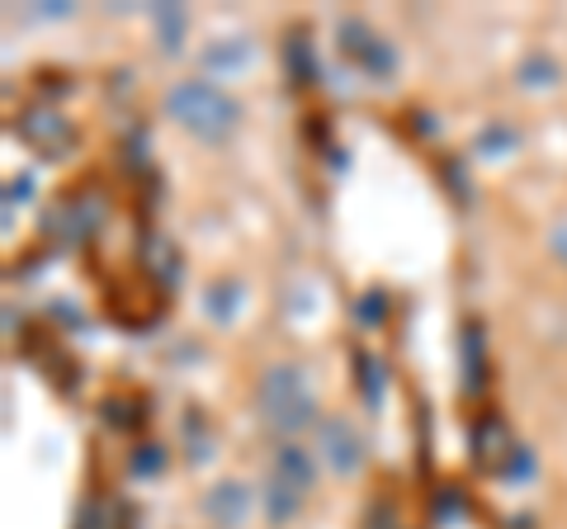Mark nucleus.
Listing matches in <instances>:
<instances>
[{
    "label": "nucleus",
    "mask_w": 567,
    "mask_h": 529,
    "mask_svg": "<svg viewBox=\"0 0 567 529\" xmlns=\"http://www.w3.org/2000/svg\"><path fill=\"white\" fill-rule=\"evenodd\" d=\"M166 114L199 143H227L241 123V104L213 81H181L166 91Z\"/></svg>",
    "instance_id": "f257e3e1"
},
{
    "label": "nucleus",
    "mask_w": 567,
    "mask_h": 529,
    "mask_svg": "<svg viewBox=\"0 0 567 529\" xmlns=\"http://www.w3.org/2000/svg\"><path fill=\"white\" fill-rule=\"evenodd\" d=\"M256 407L265 416V426L279 431V435H298L317 421V397H312V383L298 364H270L260 374L256 387Z\"/></svg>",
    "instance_id": "f03ea898"
},
{
    "label": "nucleus",
    "mask_w": 567,
    "mask_h": 529,
    "mask_svg": "<svg viewBox=\"0 0 567 529\" xmlns=\"http://www.w3.org/2000/svg\"><path fill=\"white\" fill-rule=\"evenodd\" d=\"M317 458H322L336 478H350V473H360V464H364V439H360V431H354L346 416L317 421Z\"/></svg>",
    "instance_id": "7ed1b4c3"
},
{
    "label": "nucleus",
    "mask_w": 567,
    "mask_h": 529,
    "mask_svg": "<svg viewBox=\"0 0 567 529\" xmlns=\"http://www.w3.org/2000/svg\"><path fill=\"white\" fill-rule=\"evenodd\" d=\"M251 62H256L251 39H218V43L204 48L208 76H233V72H241V66H251Z\"/></svg>",
    "instance_id": "20e7f679"
},
{
    "label": "nucleus",
    "mask_w": 567,
    "mask_h": 529,
    "mask_svg": "<svg viewBox=\"0 0 567 529\" xmlns=\"http://www.w3.org/2000/svg\"><path fill=\"white\" fill-rule=\"evenodd\" d=\"M208 520H218V525H241L246 520V510H251V491H246L241 483H218L208 491Z\"/></svg>",
    "instance_id": "39448f33"
},
{
    "label": "nucleus",
    "mask_w": 567,
    "mask_h": 529,
    "mask_svg": "<svg viewBox=\"0 0 567 529\" xmlns=\"http://www.w3.org/2000/svg\"><path fill=\"white\" fill-rule=\"evenodd\" d=\"M298 506H303V487H293L289 478L270 473V483H265V516H270V525L293 520V516H298Z\"/></svg>",
    "instance_id": "423d86ee"
},
{
    "label": "nucleus",
    "mask_w": 567,
    "mask_h": 529,
    "mask_svg": "<svg viewBox=\"0 0 567 529\" xmlns=\"http://www.w3.org/2000/svg\"><path fill=\"white\" fill-rule=\"evenodd\" d=\"M275 473H279V478H289L293 487H312V478H317V468H312V458L303 454V449H298V445H284L279 454H275Z\"/></svg>",
    "instance_id": "0eeeda50"
},
{
    "label": "nucleus",
    "mask_w": 567,
    "mask_h": 529,
    "mask_svg": "<svg viewBox=\"0 0 567 529\" xmlns=\"http://www.w3.org/2000/svg\"><path fill=\"white\" fill-rule=\"evenodd\" d=\"M204 303H208V312L218 317V322H233L237 303H241V284H237V279H223V284H213V289L204 293Z\"/></svg>",
    "instance_id": "6e6552de"
},
{
    "label": "nucleus",
    "mask_w": 567,
    "mask_h": 529,
    "mask_svg": "<svg viewBox=\"0 0 567 529\" xmlns=\"http://www.w3.org/2000/svg\"><path fill=\"white\" fill-rule=\"evenodd\" d=\"M383 39H374L369 33V24H360V20H341V48L350 52V58H360V62H369V52H374Z\"/></svg>",
    "instance_id": "1a4fd4ad"
},
{
    "label": "nucleus",
    "mask_w": 567,
    "mask_h": 529,
    "mask_svg": "<svg viewBox=\"0 0 567 529\" xmlns=\"http://www.w3.org/2000/svg\"><path fill=\"white\" fill-rule=\"evenodd\" d=\"M156 29H162V48L175 52V48H181V39H185V10L156 6Z\"/></svg>",
    "instance_id": "9d476101"
},
{
    "label": "nucleus",
    "mask_w": 567,
    "mask_h": 529,
    "mask_svg": "<svg viewBox=\"0 0 567 529\" xmlns=\"http://www.w3.org/2000/svg\"><path fill=\"white\" fill-rule=\"evenodd\" d=\"M477 378H483V345H477V336L468 331L464 336V383H468V393L477 387Z\"/></svg>",
    "instance_id": "9b49d317"
},
{
    "label": "nucleus",
    "mask_w": 567,
    "mask_h": 529,
    "mask_svg": "<svg viewBox=\"0 0 567 529\" xmlns=\"http://www.w3.org/2000/svg\"><path fill=\"white\" fill-rule=\"evenodd\" d=\"M520 81H525V85H554V81H558V66L548 62V58H529V62L520 66Z\"/></svg>",
    "instance_id": "f8f14e48"
},
{
    "label": "nucleus",
    "mask_w": 567,
    "mask_h": 529,
    "mask_svg": "<svg viewBox=\"0 0 567 529\" xmlns=\"http://www.w3.org/2000/svg\"><path fill=\"white\" fill-rule=\"evenodd\" d=\"M360 317H364V326L383 322V298H379V293H369V298H364V312H360Z\"/></svg>",
    "instance_id": "ddd939ff"
},
{
    "label": "nucleus",
    "mask_w": 567,
    "mask_h": 529,
    "mask_svg": "<svg viewBox=\"0 0 567 529\" xmlns=\"http://www.w3.org/2000/svg\"><path fill=\"white\" fill-rule=\"evenodd\" d=\"M133 468H137V473H147V478H152V473H156V468H162V449H142Z\"/></svg>",
    "instance_id": "4468645a"
},
{
    "label": "nucleus",
    "mask_w": 567,
    "mask_h": 529,
    "mask_svg": "<svg viewBox=\"0 0 567 529\" xmlns=\"http://www.w3.org/2000/svg\"><path fill=\"white\" fill-rule=\"evenodd\" d=\"M548 246H554V256H558V260H567V218L554 227V232H548Z\"/></svg>",
    "instance_id": "2eb2a0df"
}]
</instances>
